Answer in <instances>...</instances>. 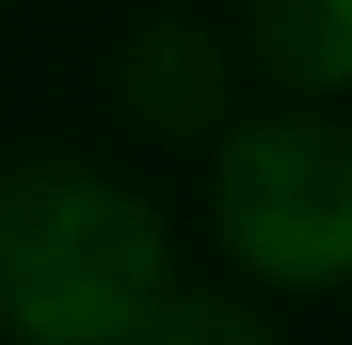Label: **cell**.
Segmentation results:
<instances>
[{
    "instance_id": "6da1fadb",
    "label": "cell",
    "mask_w": 352,
    "mask_h": 345,
    "mask_svg": "<svg viewBox=\"0 0 352 345\" xmlns=\"http://www.w3.org/2000/svg\"><path fill=\"white\" fill-rule=\"evenodd\" d=\"M173 282V228L126 173L71 149L0 165V337L126 345Z\"/></svg>"
},
{
    "instance_id": "7a4b0ae2",
    "label": "cell",
    "mask_w": 352,
    "mask_h": 345,
    "mask_svg": "<svg viewBox=\"0 0 352 345\" xmlns=\"http://www.w3.org/2000/svg\"><path fill=\"white\" fill-rule=\"evenodd\" d=\"M212 243L266 291H344L352 282V126L329 103L235 110L212 141L204 180Z\"/></svg>"
},
{
    "instance_id": "3957f363",
    "label": "cell",
    "mask_w": 352,
    "mask_h": 345,
    "mask_svg": "<svg viewBox=\"0 0 352 345\" xmlns=\"http://www.w3.org/2000/svg\"><path fill=\"white\" fill-rule=\"evenodd\" d=\"M110 94L133 134L164 149H212L219 126L243 110V55L235 32H219L204 8L157 0L110 48Z\"/></svg>"
},
{
    "instance_id": "277c9868",
    "label": "cell",
    "mask_w": 352,
    "mask_h": 345,
    "mask_svg": "<svg viewBox=\"0 0 352 345\" xmlns=\"http://www.w3.org/2000/svg\"><path fill=\"white\" fill-rule=\"evenodd\" d=\"M235 55L282 103L352 94V0H243Z\"/></svg>"
},
{
    "instance_id": "5b68a950",
    "label": "cell",
    "mask_w": 352,
    "mask_h": 345,
    "mask_svg": "<svg viewBox=\"0 0 352 345\" xmlns=\"http://www.w3.org/2000/svg\"><path fill=\"white\" fill-rule=\"evenodd\" d=\"M126 345H289L282 322L235 291H204V282H164L157 306L126 330Z\"/></svg>"
}]
</instances>
